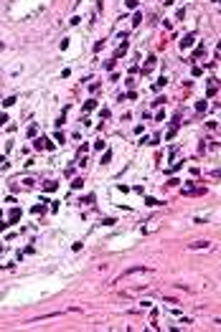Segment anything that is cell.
I'll list each match as a JSON object with an SVG mask.
<instances>
[{
    "instance_id": "1",
    "label": "cell",
    "mask_w": 221,
    "mask_h": 332,
    "mask_svg": "<svg viewBox=\"0 0 221 332\" xmlns=\"http://www.w3.org/2000/svg\"><path fill=\"white\" fill-rule=\"evenodd\" d=\"M193 41H196V36H193V33H188V36L181 41V48H183V51H186V48H191V46H193Z\"/></svg>"
},
{
    "instance_id": "2",
    "label": "cell",
    "mask_w": 221,
    "mask_h": 332,
    "mask_svg": "<svg viewBox=\"0 0 221 332\" xmlns=\"http://www.w3.org/2000/svg\"><path fill=\"white\" fill-rule=\"evenodd\" d=\"M191 249H193V251H198V249H209V244H206V241H196V244H191Z\"/></svg>"
},
{
    "instance_id": "3",
    "label": "cell",
    "mask_w": 221,
    "mask_h": 332,
    "mask_svg": "<svg viewBox=\"0 0 221 332\" xmlns=\"http://www.w3.org/2000/svg\"><path fill=\"white\" fill-rule=\"evenodd\" d=\"M43 190H48V193H51V190H56V183H53V180H51V183H46V185H43Z\"/></svg>"
},
{
    "instance_id": "4",
    "label": "cell",
    "mask_w": 221,
    "mask_h": 332,
    "mask_svg": "<svg viewBox=\"0 0 221 332\" xmlns=\"http://www.w3.org/2000/svg\"><path fill=\"white\" fill-rule=\"evenodd\" d=\"M18 216H20V211H18V208H13V211H10V221H18Z\"/></svg>"
},
{
    "instance_id": "5",
    "label": "cell",
    "mask_w": 221,
    "mask_h": 332,
    "mask_svg": "<svg viewBox=\"0 0 221 332\" xmlns=\"http://www.w3.org/2000/svg\"><path fill=\"white\" fill-rule=\"evenodd\" d=\"M3 104H5V107H13V104H15V96H8V99L3 101Z\"/></svg>"
},
{
    "instance_id": "6",
    "label": "cell",
    "mask_w": 221,
    "mask_h": 332,
    "mask_svg": "<svg viewBox=\"0 0 221 332\" xmlns=\"http://www.w3.org/2000/svg\"><path fill=\"white\" fill-rule=\"evenodd\" d=\"M8 122V114H0V124H5Z\"/></svg>"
}]
</instances>
